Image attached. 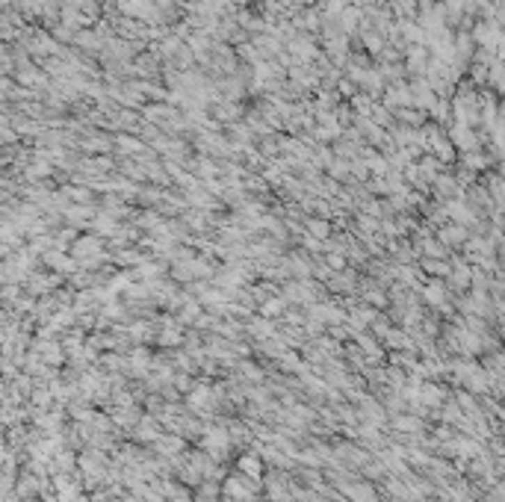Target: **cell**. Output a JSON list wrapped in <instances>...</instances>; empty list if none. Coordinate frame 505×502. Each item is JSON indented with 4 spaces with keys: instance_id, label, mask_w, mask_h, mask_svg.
<instances>
[{
    "instance_id": "3957f363",
    "label": "cell",
    "mask_w": 505,
    "mask_h": 502,
    "mask_svg": "<svg viewBox=\"0 0 505 502\" xmlns=\"http://www.w3.org/2000/svg\"><path fill=\"white\" fill-rule=\"evenodd\" d=\"M420 399L426 402V405H440V399H443V396H440V390H437V387L426 384V387H423V396H420Z\"/></svg>"
},
{
    "instance_id": "6da1fadb",
    "label": "cell",
    "mask_w": 505,
    "mask_h": 502,
    "mask_svg": "<svg viewBox=\"0 0 505 502\" xmlns=\"http://www.w3.org/2000/svg\"><path fill=\"white\" fill-rule=\"evenodd\" d=\"M346 494H349L355 502H373V499H375L373 487H366V485H349V487H346Z\"/></svg>"
},
{
    "instance_id": "7a4b0ae2",
    "label": "cell",
    "mask_w": 505,
    "mask_h": 502,
    "mask_svg": "<svg viewBox=\"0 0 505 502\" xmlns=\"http://www.w3.org/2000/svg\"><path fill=\"white\" fill-rule=\"evenodd\" d=\"M240 470L249 473V476H254V479H261V473H263V470H261V461H257L254 455H242V458H240Z\"/></svg>"
}]
</instances>
